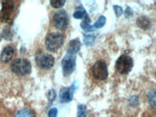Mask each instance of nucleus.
<instances>
[{
	"label": "nucleus",
	"instance_id": "f257e3e1",
	"mask_svg": "<svg viewBox=\"0 0 156 117\" xmlns=\"http://www.w3.org/2000/svg\"><path fill=\"white\" fill-rule=\"evenodd\" d=\"M63 35L58 32H51L47 35L45 39V46L50 52H55L58 50L63 44Z\"/></svg>",
	"mask_w": 156,
	"mask_h": 117
},
{
	"label": "nucleus",
	"instance_id": "f03ea898",
	"mask_svg": "<svg viewBox=\"0 0 156 117\" xmlns=\"http://www.w3.org/2000/svg\"><path fill=\"white\" fill-rule=\"evenodd\" d=\"M11 70L12 72H15L17 75H26L31 72L32 66L27 59L18 58L12 63Z\"/></svg>",
	"mask_w": 156,
	"mask_h": 117
},
{
	"label": "nucleus",
	"instance_id": "7ed1b4c3",
	"mask_svg": "<svg viewBox=\"0 0 156 117\" xmlns=\"http://www.w3.org/2000/svg\"><path fill=\"white\" fill-rule=\"evenodd\" d=\"M76 58H77V53H73L70 52H67L65 56L62 59V72L65 76L70 75L76 67Z\"/></svg>",
	"mask_w": 156,
	"mask_h": 117
},
{
	"label": "nucleus",
	"instance_id": "20e7f679",
	"mask_svg": "<svg viewBox=\"0 0 156 117\" xmlns=\"http://www.w3.org/2000/svg\"><path fill=\"white\" fill-rule=\"evenodd\" d=\"M133 67V60L130 56L123 54L116 61V70L121 74H127Z\"/></svg>",
	"mask_w": 156,
	"mask_h": 117
},
{
	"label": "nucleus",
	"instance_id": "39448f33",
	"mask_svg": "<svg viewBox=\"0 0 156 117\" xmlns=\"http://www.w3.org/2000/svg\"><path fill=\"white\" fill-rule=\"evenodd\" d=\"M53 23L57 29L64 31L69 24V17L67 12L63 10L57 12L53 16Z\"/></svg>",
	"mask_w": 156,
	"mask_h": 117
},
{
	"label": "nucleus",
	"instance_id": "423d86ee",
	"mask_svg": "<svg viewBox=\"0 0 156 117\" xmlns=\"http://www.w3.org/2000/svg\"><path fill=\"white\" fill-rule=\"evenodd\" d=\"M92 74L95 79L105 80L108 76V71L106 64L104 61H97L92 67Z\"/></svg>",
	"mask_w": 156,
	"mask_h": 117
},
{
	"label": "nucleus",
	"instance_id": "0eeeda50",
	"mask_svg": "<svg viewBox=\"0 0 156 117\" xmlns=\"http://www.w3.org/2000/svg\"><path fill=\"white\" fill-rule=\"evenodd\" d=\"M36 61L37 66L44 70H50L55 64V59L49 53L38 52L36 56Z\"/></svg>",
	"mask_w": 156,
	"mask_h": 117
},
{
	"label": "nucleus",
	"instance_id": "6e6552de",
	"mask_svg": "<svg viewBox=\"0 0 156 117\" xmlns=\"http://www.w3.org/2000/svg\"><path fill=\"white\" fill-rule=\"evenodd\" d=\"M13 8H15V3H13V1H10V0L3 1L2 9L0 11V20L6 21V22L9 21L12 13Z\"/></svg>",
	"mask_w": 156,
	"mask_h": 117
},
{
	"label": "nucleus",
	"instance_id": "1a4fd4ad",
	"mask_svg": "<svg viewBox=\"0 0 156 117\" xmlns=\"http://www.w3.org/2000/svg\"><path fill=\"white\" fill-rule=\"evenodd\" d=\"M74 91H75V86H74V84L71 85L70 87L62 89L59 92V101L62 103H68L72 101Z\"/></svg>",
	"mask_w": 156,
	"mask_h": 117
},
{
	"label": "nucleus",
	"instance_id": "9d476101",
	"mask_svg": "<svg viewBox=\"0 0 156 117\" xmlns=\"http://www.w3.org/2000/svg\"><path fill=\"white\" fill-rule=\"evenodd\" d=\"M13 55H15V49L11 46H7L4 48L1 52L0 61H1L2 63H8V62L12 60Z\"/></svg>",
	"mask_w": 156,
	"mask_h": 117
},
{
	"label": "nucleus",
	"instance_id": "9b49d317",
	"mask_svg": "<svg viewBox=\"0 0 156 117\" xmlns=\"http://www.w3.org/2000/svg\"><path fill=\"white\" fill-rule=\"evenodd\" d=\"M73 16L74 18H77V19H83V21L89 24L90 23V17L88 15V13L86 12V11L84 10L83 7H78L76 9L75 12L73 13Z\"/></svg>",
	"mask_w": 156,
	"mask_h": 117
},
{
	"label": "nucleus",
	"instance_id": "f8f14e48",
	"mask_svg": "<svg viewBox=\"0 0 156 117\" xmlns=\"http://www.w3.org/2000/svg\"><path fill=\"white\" fill-rule=\"evenodd\" d=\"M80 49V42L79 39H74L72 41H70L69 46H68V50L67 52H70L73 53H77Z\"/></svg>",
	"mask_w": 156,
	"mask_h": 117
},
{
	"label": "nucleus",
	"instance_id": "ddd939ff",
	"mask_svg": "<svg viewBox=\"0 0 156 117\" xmlns=\"http://www.w3.org/2000/svg\"><path fill=\"white\" fill-rule=\"evenodd\" d=\"M137 25L140 28L147 30L151 27V20L146 16H141L137 19Z\"/></svg>",
	"mask_w": 156,
	"mask_h": 117
},
{
	"label": "nucleus",
	"instance_id": "4468645a",
	"mask_svg": "<svg viewBox=\"0 0 156 117\" xmlns=\"http://www.w3.org/2000/svg\"><path fill=\"white\" fill-rule=\"evenodd\" d=\"M147 102L151 107L156 109V89H153L147 93Z\"/></svg>",
	"mask_w": 156,
	"mask_h": 117
},
{
	"label": "nucleus",
	"instance_id": "2eb2a0df",
	"mask_svg": "<svg viewBox=\"0 0 156 117\" xmlns=\"http://www.w3.org/2000/svg\"><path fill=\"white\" fill-rule=\"evenodd\" d=\"M15 117H36V115L31 109H20L19 112H17Z\"/></svg>",
	"mask_w": 156,
	"mask_h": 117
},
{
	"label": "nucleus",
	"instance_id": "dca6fc26",
	"mask_svg": "<svg viewBox=\"0 0 156 117\" xmlns=\"http://www.w3.org/2000/svg\"><path fill=\"white\" fill-rule=\"evenodd\" d=\"M105 21H106V19L105 16H100L99 19L96 21V23H95L92 27H93V29H100L101 28V27H104L105 24Z\"/></svg>",
	"mask_w": 156,
	"mask_h": 117
},
{
	"label": "nucleus",
	"instance_id": "f3484780",
	"mask_svg": "<svg viewBox=\"0 0 156 117\" xmlns=\"http://www.w3.org/2000/svg\"><path fill=\"white\" fill-rule=\"evenodd\" d=\"M95 41V35H93V34H84L83 36V42L86 44V45H93Z\"/></svg>",
	"mask_w": 156,
	"mask_h": 117
},
{
	"label": "nucleus",
	"instance_id": "a211bd4d",
	"mask_svg": "<svg viewBox=\"0 0 156 117\" xmlns=\"http://www.w3.org/2000/svg\"><path fill=\"white\" fill-rule=\"evenodd\" d=\"M86 107L84 105H79L78 106V117H86Z\"/></svg>",
	"mask_w": 156,
	"mask_h": 117
},
{
	"label": "nucleus",
	"instance_id": "6ab92c4d",
	"mask_svg": "<svg viewBox=\"0 0 156 117\" xmlns=\"http://www.w3.org/2000/svg\"><path fill=\"white\" fill-rule=\"evenodd\" d=\"M50 4H51V6L54 7V8L58 9V8H62V7L65 4V1L64 0H59V1H58V0H52V1H50Z\"/></svg>",
	"mask_w": 156,
	"mask_h": 117
},
{
	"label": "nucleus",
	"instance_id": "aec40b11",
	"mask_svg": "<svg viewBox=\"0 0 156 117\" xmlns=\"http://www.w3.org/2000/svg\"><path fill=\"white\" fill-rule=\"evenodd\" d=\"M113 9H114V11H115V13H116V16H117V17H119L120 15H122V13H123V9H122L120 6H118V5H114V6H113Z\"/></svg>",
	"mask_w": 156,
	"mask_h": 117
},
{
	"label": "nucleus",
	"instance_id": "412c9836",
	"mask_svg": "<svg viewBox=\"0 0 156 117\" xmlns=\"http://www.w3.org/2000/svg\"><path fill=\"white\" fill-rule=\"evenodd\" d=\"M12 36V33L10 32V29L9 28H5L4 31H3V37L6 38V39H10Z\"/></svg>",
	"mask_w": 156,
	"mask_h": 117
},
{
	"label": "nucleus",
	"instance_id": "4be33fe9",
	"mask_svg": "<svg viewBox=\"0 0 156 117\" xmlns=\"http://www.w3.org/2000/svg\"><path fill=\"white\" fill-rule=\"evenodd\" d=\"M57 114H58V109L56 108H53L48 112V117H57Z\"/></svg>",
	"mask_w": 156,
	"mask_h": 117
},
{
	"label": "nucleus",
	"instance_id": "5701e85b",
	"mask_svg": "<svg viewBox=\"0 0 156 117\" xmlns=\"http://www.w3.org/2000/svg\"><path fill=\"white\" fill-rule=\"evenodd\" d=\"M126 12V16H131L132 15V11L130 10V8H127Z\"/></svg>",
	"mask_w": 156,
	"mask_h": 117
},
{
	"label": "nucleus",
	"instance_id": "b1692460",
	"mask_svg": "<svg viewBox=\"0 0 156 117\" xmlns=\"http://www.w3.org/2000/svg\"><path fill=\"white\" fill-rule=\"evenodd\" d=\"M1 39H2V36H1V34H0V41H1Z\"/></svg>",
	"mask_w": 156,
	"mask_h": 117
}]
</instances>
